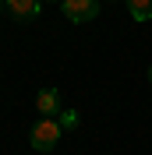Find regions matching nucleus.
I'll list each match as a JSON object with an SVG mask.
<instances>
[{
  "label": "nucleus",
  "instance_id": "f257e3e1",
  "mask_svg": "<svg viewBox=\"0 0 152 155\" xmlns=\"http://www.w3.org/2000/svg\"><path fill=\"white\" fill-rule=\"evenodd\" d=\"M60 130H64V127L57 124V116H39V124L32 127L29 141H32V148H36V152L50 155L53 148H57V141H60Z\"/></svg>",
  "mask_w": 152,
  "mask_h": 155
},
{
  "label": "nucleus",
  "instance_id": "f03ea898",
  "mask_svg": "<svg viewBox=\"0 0 152 155\" xmlns=\"http://www.w3.org/2000/svg\"><path fill=\"white\" fill-rule=\"evenodd\" d=\"M60 7H64L67 21L81 25V21H92L99 14V0H60Z\"/></svg>",
  "mask_w": 152,
  "mask_h": 155
},
{
  "label": "nucleus",
  "instance_id": "7ed1b4c3",
  "mask_svg": "<svg viewBox=\"0 0 152 155\" xmlns=\"http://www.w3.org/2000/svg\"><path fill=\"white\" fill-rule=\"evenodd\" d=\"M4 11H7L14 21H32V18H39L43 0H4Z\"/></svg>",
  "mask_w": 152,
  "mask_h": 155
},
{
  "label": "nucleus",
  "instance_id": "20e7f679",
  "mask_svg": "<svg viewBox=\"0 0 152 155\" xmlns=\"http://www.w3.org/2000/svg\"><path fill=\"white\" fill-rule=\"evenodd\" d=\"M36 109H39V116H57L60 113V92L57 88H43L36 95Z\"/></svg>",
  "mask_w": 152,
  "mask_h": 155
},
{
  "label": "nucleus",
  "instance_id": "39448f33",
  "mask_svg": "<svg viewBox=\"0 0 152 155\" xmlns=\"http://www.w3.org/2000/svg\"><path fill=\"white\" fill-rule=\"evenodd\" d=\"M127 11L134 21H152V0H127Z\"/></svg>",
  "mask_w": 152,
  "mask_h": 155
},
{
  "label": "nucleus",
  "instance_id": "423d86ee",
  "mask_svg": "<svg viewBox=\"0 0 152 155\" xmlns=\"http://www.w3.org/2000/svg\"><path fill=\"white\" fill-rule=\"evenodd\" d=\"M57 124L64 127V130H74V127H78V113H74V109H60V113H57Z\"/></svg>",
  "mask_w": 152,
  "mask_h": 155
},
{
  "label": "nucleus",
  "instance_id": "0eeeda50",
  "mask_svg": "<svg viewBox=\"0 0 152 155\" xmlns=\"http://www.w3.org/2000/svg\"><path fill=\"white\" fill-rule=\"evenodd\" d=\"M149 85H152V67H149Z\"/></svg>",
  "mask_w": 152,
  "mask_h": 155
},
{
  "label": "nucleus",
  "instance_id": "6e6552de",
  "mask_svg": "<svg viewBox=\"0 0 152 155\" xmlns=\"http://www.w3.org/2000/svg\"><path fill=\"white\" fill-rule=\"evenodd\" d=\"M0 14H4V0H0Z\"/></svg>",
  "mask_w": 152,
  "mask_h": 155
}]
</instances>
